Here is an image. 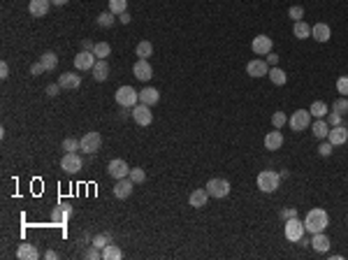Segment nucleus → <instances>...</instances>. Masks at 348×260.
I'll list each match as a JSON object with an SVG mask.
<instances>
[{
  "mask_svg": "<svg viewBox=\"0 0 348 260\" xmlns=\"http://www.w3.org/2000/svg\"><path fill=\"white\" fill-rule=\"evenodd\" d=\"M327 225H330V216H327V212L320 209V207L311 209L304 218V228H306V232H311V235H316V232H325Z\"/></svg>",
  "mask_w": 348,
  "mask_h": 260,
  "instance_id": "nucleus-1",
  "label": "nucleus"
},
{
  "mask_svg": "<svg viewBox=\"0 0 348 260\" xmlns=\"http://www.w3.org/2000/svg\"><path fill=\"white\" fill-rule=\"evenodd\" d=\"M255 182H258V188L263 193H276L279 191V184H281V175L274 172V169H263Z\"/></svg>",
  "mask_w": 348,
  "mask_h": 260,
  "instance_id": "nucleus-2",
  "label": "nucleus"
},
{
  "mask_svg": "<svg viewBox=\"0 0 348 260\" xmlns=\"http://www.w3.org/2000/svg\"><path fill=\"white\" fill-rule=\"evenodd\" d=\"M114 100H116V105H119V107L132 109L135 105L139 103V91H135L132 86H121L119 91L114 93Z\"/></svg>",
  "mask_w": 348,
  "mask_h": 260,
  "instance_id": "nucleus-3",
  "label": "nucleus"
},
{
  "mask_svg": "<svg viewBox=\"0 0 348 260\" xmlns=\"http://www.w3.org/2000/svg\"><path fill=\"white\" fill-rule=\"evenodd\" d=\"M79 149H81L84 153H89V156L98 153L102 149V135L96 133V130H89L84 137L79 139Z\"/></svg>",
  "mask_w": 348,
  "mask_h": 260,
  "instance_id": "nucleus-4",
  "label": "nucleus"
},
{
  "mask_svg": "<svg viewBox=\"0 0 348 260\" xmlns=\"http://www.w3.org/2000/svg\"><path fill=\"white\" fill-rule=\"evenodd\" d=\"M207 193L211 195V198H216V200H221V198H228L230 195V182L228 179H221V177H214V179H209L207 182Z\"/></svg>",
  "mask_w": 348,
  "mask_h": 260,
  "instance_id": "nucleus-5",
  "label": "nucleus"
},
{
  "mask_svg": "<svg viewBox=\"0 0 348 260\" xmlns=\"http://www.w3.org/2000/svg\"><path fill=\"white\" fill-rule=\"evenodd\" d=\"M283 232H286V239L288 242H300L302 237H304L306 228H304V221H300V218H288L286 221V228H283Z\"/></svg>",
  "mask_w": 348,
  "mask_h": 260,
  "instance_id": "nucleus-6",
  "label": "nucleus"
},
{
  "mask_svg": "<svg viewBox=\"0 0 348 260\" xmlns=\"http://www.w3.org/2000/svg\"><path fill=\"white\" fill-rule=\"evenodd\" d=\"M288 126L293 128L295 133L306 130V128L311 126V112L309 109H297V112H293V116L288 119Z\"/></svg>",
  "mask_w": 348,
  "mask_h": 260,
  "instance_id": "nucleus-7",
  "label": "nucleus"
},
{
  "mask_svg": "<svg viewBox=\"0 0 348 260\" xmlns=\"http://www.w3.org/2000/svg\"><path fill=\"white\" fill-rule=\"evenodd\" d=\"M132 121L137 123V126L146 128L151 126V121H153V114H151V107L144 103H137L135 107H132Z\"/></svg>",
  "mask_w": 348,
  "mask_h": 260,
  "instance_id": "nucleus-8",
  "label": "nucleus"
},
{
  "mask_svg": "<svg viewBox=\"0 0 348 260\" xmlns=\"http://www.w3.org/2000/svg\"><path fill=\"white\" fill-rule=\"evenodd\" d=\"M60 167H63V172H67V175H77L79 169L84 167V158L79 156L77 151L65 153V156H63V160H60Z\"/></svg>",
  "mask_w": 348,
  "mask_h": 260,
  "instance_id": "nucleus-9",
  "label": "nucleus"
},
{
  "mask_svg": "<svg viewBox=\"0 0 348 260\" xmlns=\"http://www.w3.org/2000/svg\"><path fill=\"white\" fill-rule=\"evenodd\" d=\"M107 175L112 179H126L130 175V167H128L126 160H121V158H114V160H109L107 165Z\"/></svg>",
  "mask_w": 348,
  "mask_h": 260,
  "instance_id": "nucleus-10",
  "label": "nucleus"
},
{
  "mask_svg": "<svg viewBox=\"0 0 348 260\" xmlns=\"http://www.w3.org/2000/svg\"><path fill=\"white\" fill-rule=\"evenodd\" d=\"M98 56L93 54V51H79L77 56H74V67H77L79 72H84V70H93V65H96Z\"/></svg>",
  "mask_w": 348,
  "mask_h": 260,
  "instance_id": "nucleus-11",
  "label": "nucleus"
},
{
  "mask_svg": "<svg viewBox=\"0 0 348 260\" xmlns=\"http://www.w3.org/2000/svg\"><path fill=\"white\" fill-rule=\"evenodd\" d=\"M246 74L253 79L267 77V74H270V65H267V61H263V58H253V61H248V65H246Z\"/></svg>",
  "mask_w": 348,
  "mask_h": 260,
  "instance_id": "nucleus-12",
  "label": "nucleus"
},
{
  "mask_svg": "<svg viewBox=\"0 0 348 260\" xmlns=\"http://www.w3.org/2000/svg\"><path fill=\"white\" fill-rule=\"evenodd\" d=\"M132 74H135L139 81H149V79L153 77V67H151V63L146 61V58H137L135 65H132Z\"/></svg>",
  "mask_w": 348,
  "mask_h": 260,
  "instance_id": "nucleus-13",
  "label": "nucleus"
},
{
  "mask_svg": "<svg viewBox=\"0 0 348 260\" xmlns=\"http://www.w3.org/2000/svg\"><path fill=\"white\" fill-rule=\"evenodd\" d=\"M135 186H137V184L132 182L130 177H126V179H116V184H114V195H116L119 200H126V198H130V195H132Z\"/></svg>",
  "mask_w": 348,
  "mask_h": 260,
  "instance_id": "nucleus-14",
  "label": "nucleus"
},
{
  "mask_svg": "<svg viewBox=\"0 0 348 260\" xmlns=\"http://www.w3.org/2000/svg\"><path fill=\"white\" fill-rule=\"evenodd\" d=\"M251 49H253V54H255V56H267V54L272 51V37H270V35H258V37H253Z\"/></svg>",
  "mask_w": 348,
  "mask_h": 260,
  "instance_id": "nucleus-15",
  "label": "nucleus"
},
{
  "mask_svg": "<svg viewBox=\"0 0 348 260\" xmlns=\"http://www.w3.org/2000/svg\"><path fill=\"white\" fill-rule=\"evenodd\" d=\"M70 216H72V207L70 205H56L54 212H51V223L65 225L67 221H70Z\"/></svg>",
  "mask_w": 348,
  "mask_h": 260,
  "instance_id": "nucleus-16",
  "label": "nucleus"
},
{
  "mask_svg": "<svg viewBox=\"0 0 348 260\" xmlns=\"http://www.w3.org/2000/svg\"><path fill=\"white\" fill-rule=\"evenodd\" d=\"M311 37L316 40V42H330L332 37V28L325 21H318V24L311 26Z\"/></svg>",
  "mask_w": 348,
  "mask_h": 260,
  "instance_id": "nucleus-17",
  "label": "nucleus"
},
{
  "mask_svg": "<svg viewBox=\"0 0 348 260\" xmlns=\"http://www.w3.org/2000/svg\"><path fill=\"white\" fill-rule=\"evenodd\" d=\"M281 146H283V135L279 128H274L272 133L265 135V149H267V151H276V149H281Z\"/></svg>",
  "mask_w": 348,
  "mask_h": 260,
  "instance_id": "nucleus-18",
  "label": "nucleus"
},
{
  "mask_svg": "<svg viewBox=\"0 0 348 260\" xmlns=\"http://www.w3.org/2000/svg\"><path fill=\"white\" fill-rule=\"evenodd\" d=\"M139 103L149 105V107L158 105L160 103V93H158V89H153V86H144V89L139 91Z\"/></svg>",
  "mask_w": 348,
  "mask_h": 260,
  "instance_id": "nucleus-19",
  "label": "nucleus"
},
{
  "mask_svg": "<svg viewBox=\"0 0 348 260\" xmlns=\"http://www.w3.org/2000/svg\"><path fill=\"white\" fill-rule=\"evenodd\" d=\"M311 248L316 253H327V251H330V237L325 235V232L311 235Z\"/></svg>",
  "mask_w": 348,
  "mask_h": 260,
  "instance_id": "nucleus-20",
  "label": "nucleus"
},
{
  "mask_svg": "<svg viewBox=\"0 0 348 260\" xmlns=\"http://www.w3.org/2000/svg\"><path fill=\"white\" fill-rule=\"evenodd\" d=\"M91 72H93V79H96V81H107V77H109V63H107V58H98Z\"/></svg>",
  "mask_w": 348,
  "mask_h": 260,
  "instance_id": "nucleus-21",
  "label": "nucleus"
},
{
  "mask_svg": "<svg viewBox=\"0 0 348 260\" xmlns=\"http://www.w3.org/2000/svg\"><path fill=\"white\" fill-rule=\"evenodd\" d=\"M211 195L207 193V188H198V191H193L191 198H188V205L195 207V209H202L204 205H207V200H209Z\"/></svg>",
  "mask_w": 348,
  "mask_h": 260,
  "instance_id": "nucleus-22",
  "label": "nucleus"
},
{
  "mask_svg": "<svg viewBox=\"0 0 348 260\" xmlns=\"http://www.w3.org/2000/svg\"><path fill=\"white\" fill-rule=\"evenodd\" d=\"M327 139L332 142V146L343 144V142L348 139V128H346V126H334V128H330V135H327Z\"/></svg>",
  "mask_w": 348,
  "mask_h": 260,
  "instance_id": "nucleus-23",
  "label": "nucleus"
},
{
  "mask_svg": "<svg viewBox=\"0 0 348 260\" xmlns=\"http://www.w3.org/2000/svg\"><path fill=\"white\" fill-rule=\"evenodd\" d=\"M49 7H51V0H30L28 3V12L33 17H44L49 12Z\"/></svg>",
  "mask_w": 348,
  "mask_h": 260,
  "instance_id": "nucleus-24",
  "label": "nucleus"
},
{
  "mask_svg": "<svg viewBox=\"0 0 348 260\" xmlns=\"http://www.w3.org/2000/svg\"><path fill=\"white\" fill-rule=\"evenodd\" d=\"M58 84H60V89H79L81 86V77L74 72H65L58 77Z\"/></svg>",
  "mask_w": 348,
  "mask_h": 260,
  "instance_id": "nucleus-25",
  "label": "nucleus"
},
{
  "mask_svg": "<svg viewBox=\"0 0 348 260\" xmlns=\"http://www.w3.org/2000/svg\"><path fill=\"white\" fill-rule=\"evenodd\" d=\"M17 258H19V260H37V248L33 246V244H28V242L19 244Z\"/></svg>",
  "mask_w": 348,
  "mask_h": 260,
  "instance_id": "nucleus-26",
  "label": "nucleus"
},
{
  "mask_svg": "<svg viewBox=\"0 0 348 260\" xmlns=\"http://www.w3.org/2000/svg\"><path fill=\"white\" fill-rule=\"evenodd\" d=\"M267 77L272 79V84L274 86H286V81H288V74H286V70H281L279 65L270 67V74Z\"/></svg>",
  "mask_w": 348,
  "mask_h": 260,
  "instance_id": "nucleus-27",
  "label": "nucleus"
},
{
  "mask_svg": "<svg viewBox=\"0 0 348 260\" xmlns=\"http://www.w3.org/2000/svg\"><path fill=\"white\" fill-rule=\"evenodd\" d=\"M293 35L297 37V40H306V37H311V26L306 24L304 19H302V21H295V24H293Z\"/></svg>",
  "mask_w": 348,
  "mask_h": 260,
  "instance_id": "nucleus-28",
  "label": "nucleus"
},
{
  "mask_svg": "<svg viewBox=\"0 0 348 260\" xmlns=\"http://www.w3.org/2000/svg\"><path fill=\"white\" fill-rule=\"evenodd\" d=\"M40 63L44 65V70H47V72H51V70H56V67H58V56H56L54 51H44V54L40 56Z\"/></svg>",
  "mask_w": 348,
  "mask_h": 260,
  "instance_id": "nucleus-29",
  "label": "nucleus"
},
{
  "mask_svg": "<svg viewBox=\"0 0 348 260\" xmlns=\"http://www.w3.org/2000/svg\"><path fill=\"white\" fill-rule=\"evenodd\" d=\"M311 130H313V135L318 139H325L327 135H330V123L325 121V119H316V123L311 126Z\"/></svg>",
  "mask_w": 348,
  "mask_h": 260,
  "instance_id": "nucleus-30",
  "label": "nucleus"
},
{
  "mask_svg": "<svg viewBox=\"0 0 348 260\" xmlns=\"http://www.w3.org/2000/svg\"><path fill=\"white\" fill-rule=\"evenodd\" d=\"M311 116H316V119H325V116L330 114V107H327V103H323V100H316V103H311Z\"/></svg>",
  "mask_w": 348,
  "mask_h": 260,
  "instance_id": "nucleus-31",
  "label": "nucleus"
},
{
  "mask_svg": "<svg viewBox=\"0 0 348 260\" xmlns=\"http://www.w3.org/2000/svg\"><path fill=\"white\" fill-rule=\"evenodd\" d=\"M123 253H121V248L116 244H107V246L102 248V260H121Z\"/></svg>",
  "mask_w": 348,
  "mask_h": 260,
  "instance_id": "nucleus-32",
  "label": "nucleus"
},
{
  "mask_svg": "<svg viewBox=\"0 0 348 260\" xmlns=\"http://www.w3.org/2000/svg\"><path fill=\"white\" fill-rule=\"evenodd\" d=\"M135 54H137L139 58H146V61H149V56L153 54V44H151L149 40H142V42L137 44V49H135Z\"/></svg>",
  "mask_w": 348,
  "mask_h": 260,
  "instance_id": "nucleus-33",
  "label": "nucleus"
},
{
  "mask_svg": "<svg viewBox=\"0 0 348 260\" xmlns=\"http://www.w3.org/2000/svg\"><path fill=\"white\" fill-rule=\"evenodd\" d=\"M109 12L116 14V17L128 12V0H109Z\"/></svg>",
  "mask_w": 348,
  "mask_h": 260,
  "instance_id": "nucleus-34",
  "label": "nucleus"
},
{
  "mask_svg": "<svg viewBox=\"0 0 348 260\" xmlns=\"http://www.w3.org/2000/svg\"><path fill=\"white\" fill-rule=\"evenodd\" d=\"M332 112H339L341 116H346L348 114V98H343V96H339L332 103Z\"/></svg>",
  "mask_w": 348,
  "mask_h": 260,
  "instance_id": "nucleus-35",
  "label": "nucleus"
},
{
  "mask_svg": "<svg viewBox=\"0 0 348 260\" xmlns=\"http://www.w3.org/2000/svg\"><path fill=\"white\" fill-rule=\"evenodd\" d=\"M114 21H116V14H112V12H102L100 17H98V26H100V28H112Z\"/></svg>",
  "mask_w": 348,
  "mask_h": 260,
  "instance_id": "nucleus-36",
  "label": "nucleus"
},
{
  "mask_svg": "<svg viewBox=\"0 0 348 260\" xmlns=\"http://www.w3.org/2000/svg\"><path fill=\"white\" fill-rule=\"evenodd\" d=\"M93 54H96L98 58H107V56L112 54V47H109L107 42H96V49H93Z\"/></svg>",
  "mask_w": 348,
  "mask_h": 260,
  "instance_id": "nucleus-37",
  "label": "nucleus"
},
{
  "mask_svg": "<svg viewBox=\"0 0 348 260\" xmlns=\"http://www.w3.org/2000/svg\"><path fill=\"white\" fill-rule=\"evenodd\" d=\"M63 151H65V153L79 151V139H74V137H67V139H63Z\"/></svg>",
  "mask_w": 348,
  "mask_h": 260,
  "instance_id": "nucleus-38",
  "label": "nucleus"
},
{
  "mask_svg": "<svg viewBox=\"0 0 348 260\" xmlns=\"http://www.w3.org/2000/svg\"><path fill=\"white\" fill-rule=\"evenodd\" d=\"M128 177H130L135 184H142L146 179V172L142 167H130V175H128Z\"/></svg>",
  "mask_w": 348,
  "mask_h": 260,
  "instance_id": "nucleus-39",
  "label": "nucleus"
},
{
  "mask_svg": "<svg viewBox=\"0 0 348 260\" xmlns=\"http://www.w3.org/2000/svg\"><path fill=\"white\" fill-rule=\"evenodd\" d=\"M84 258L86 260H100L102 258V248H98V246H93V244H91V246L84 251Z\"/></svg>",
  "mask_w": 348,
  "mask_h": 260,
  "instance_id": "nucleus-40",
  "label": "nucleus"
},
{
  "mask_svg": "<svg viewBox=\"0 0 348 260\" xmlns=\"http://www.w3.org/2000/svg\"><path fill=\"white\" fill-rule=\"evenodd\" d=\"M336 91H339V96L348 98V74H343V77L336 79Z\"/></svg>",
  "mask_w": 348,
  "mask_h": 260,
  "instance_id": "nucleus-41",
  "label": "nucleus"
},
{
  "mask_svg": "<svg viewBox=\"0 0 348 260\" xmlns=\"http://www.w3.org/2000/svg\"><path fill=\"white\" fill-rule=\"evenodd\" d=\"M288 17L293 19V21H302V19H304V7H302V5H293L288 10Z\"/></svg>",
  "mask_w": 348,
  "mask_h": 260,
  "instance_id": "nucleus-42",
  "label": "nucleus"
},
{
  "mask_svg": "<svg viewBox=\"0 0 348 260\" xmlns=\"http://www.w3.org/2000/svg\"><path fill=\"white\" fill-rule=\"evenodd\" d=\"M272 123H274V128H279V130H281V128L288 123V116L283 114V112H274V116H272Z\"/></svg>",
  "mask_w": 348,
  "mask_h": 260,
  "instance_id": "nucleus-43",
  "label": "nucleus"
},
{
  "mask_svg": "<svg viewBox=\"0 0 348 260\" xmlns=\"http://www.w3.org/2000/svg\"><path fill=\"white\" fill-rule=\"evenodd\" d=\"M109 242H112V237L109 235H96L93 237V246H98V248H105Z\"/></svg>",
  "mask_w": 348,
  "mask_h": 260,
  "instance_id": "nucleus-44",
  "label": "nucleus"
},
{
  "mask_svg": "<svg viewBox=\"0 0 348 260\" xmlns=\"http://www.w3.org/2000/svg\"><path fill=\"white\" fill-rule=\"evenodd\" d=\"M341 119H343V116L339 114V112H330V116H327V123H330V128L341 126Z\"/></svg>",
  "mask_w": 348,
  "mask_h": 260,
  "instance_id": "nucleus-45",
  "label": "nucleus"
},
{
  "mask_svg": "<svg viewBox=\"0 0 348 260\" xmlns=\"http://www.w3.org/2000/svg\"><path fill=\"white\" fill-rule=\"evenodd\" d=\"M42 72H47V70H44V65L40 61L37 63H33V65H30V74H33V77H40V74Z\"/></svg>",
  "mask_w": 348,
  "mask_h": 260,
  "instance_id": "nucleus-46",
  "label": "nucleus"
},
{
  "mask_svg": "<svg viewBox=\"0 0 348 260\" xmlns=\"http://www.w3.org/2000/svg\"><path fill=\"white\" fill-rule=\"evenodd\" d=\"M318 153H320V156H330V153H332V142H330V139H327V142H323V144H320L318 146Z\"/></svg>",
  "mask_w": 348,
  "mask_h": 260,
  "instance_id": "nucleus-47",
  "label": "nucleus"
},
{
  "mask_svg": "<svg viewBox=\"0 0 348 260\" xmlns=\"http://www.w3.org/2000/svg\"><path fill=\"white\" fill-rule=\"evenodd\" d=\"M58 93H60V84H58V81H56V84H49V86H47V96L54 98V96H58Z\"/></svg>",
  "mask_w": 348,
  "mask_h": 260,
  "instance_id": "nucleus-48",
  "label": "nucleus"
},
{
  "mask_svg": "<svg viewBox=\"0 0 348 260\" xmlns=\"http://www.w3.org/2000/svg\"><path fill=\"white\" fill-rule=\"evenodd\" d=\"M295 216H297V209H290V207H288V209H281V218H283V221L295 218Z\"/></svg>",
  "mask_w": 348,
  "mask_h": 260,
  "instance_id": "nucleus-49",
  "label": "nucleus"
},
{
  "mask_svg": "<svg viewBox=\"0 0 348 260\" xmlns=\"http://www.w3.org/2000/svg\"><path fill=\"white\" fill-rule=\"evenodd\" d=\"M265 61H267V65H270V67H274V65H279V56H276L274 51H270V54H267V58H265Z\"/></svg>",
  "mask_w": 348,
  "mask_h": 260,
  "instance_id": "nucleus-50",
  "label": "nucleus"
},
{
  "mask_svg": "<svg viewBox=\"0 0 348 260\" xmlns=\"http://www.w3.org/2000/svg\"><path fill=\"white\" fill-rule=\"evenodd\" d=\"M7 77H10V65L3 61L0 63V79H7Z\"/></svg>",
  "mask_w": 348,
  "mask_h": 260,
  "instance_id": "nucleus-51",
  "label": "nucleus"
},
{
  "mask_svg": "<svg viewBox=\"0 0 348 260\" xmlns=\"http://www.w3.org/2000/svg\"><path fill=\"white\" fill-rule=\"evenodd\" d=\"M81 49H84V51H93V49H96V42H91V40H84V42H81Z\"/></svg>",
  "mask_w": 348,
  "mask_h": 260,
  "instance_id": "nucleus-52",
  "label": "nucleus"
},
{
  "mask_svg": "<svg viewBox=\"0 0 348 260\" xmlns=\"http://www.w3.org/2000/svg\"><path fill=\"white\" fill-rule=\"evenodd\" d=\"M119 21H121V24H130V14H128V12H123V14H119Z\"/></svg>",
  "mask_w": 348,
  "mask_h": 260,
  "instance_id": "nucleus-53",
  "label": "nucleus"
},
{
  "mask_svg": "<svg viewBox=\"0 0 348 260\" xmlns=\"http://www.w3.org/2000/svg\"><path fill=\"white\" fill-rule=\"evenodd\" d=\"M44 258H47V260H58V253H56V251H47Z\"/></svg>",
  "mask_w": 348,
  "mask_h": 260,
  "instance_id": "nucleus-54",
  "label": "nucleus"
},
{
  "mask_svg": "<svg viewBox=\"0 0 348 260\" xmlns=\"http://www.w3.org/2000/svg\"><path fill=\"white\" fill-rule=\"evenodd\" d=\"M65 3H67V0H51V5H56V7H63Z\"/></svg>",
  "mask_w": 348,
  "mask_h": 260,
  "instance_id": "nucleus-55",
  "label": "nucleus"
},
{
  "mask_svg": "<svg viewBox=\"0 0 348 260\" xmlns=\"http://www.w3.org/2000/svg\"><path fill=\"white\" fill-rule=\"evenodd\" d=\"M297 244H302V246H309V244H311V239H306V237H302V239H300Z\"/></svg>",
  "mask_w": 348,
  "mask_h": 260,
  "instance_id": "nucleus-56",
  "label": "nucleus"
}]
</instances>
